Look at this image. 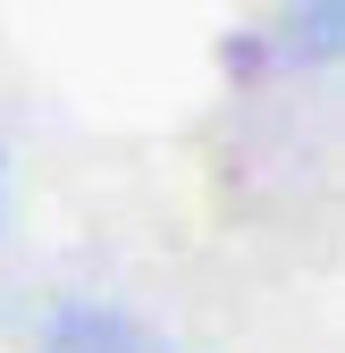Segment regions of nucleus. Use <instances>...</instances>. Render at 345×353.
<instances>
[{
	"label": "nucleus",
	"mask_w": 345,
	"mask_h": 353,
	"mask_svg": "<svg viewBox=\"0 0 345 353\" xmlns=\"http://www.w3.org/2000/svg\"><path fill=\"white\" fill-rule=\"evenodd\" d=\"M42 345L51 353H186V345H168L160 328H144L135 312H118V303H51V320H42Z\"/></svg>",
	"instance_id": "nucleus-1"
}]
</instances>
